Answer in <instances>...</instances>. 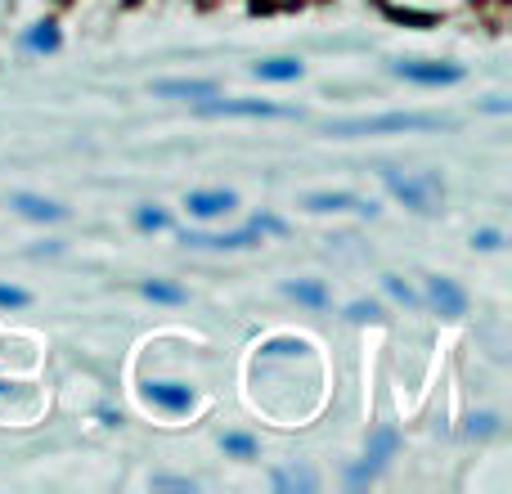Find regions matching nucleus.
I'll list each match as a JSON object with an SVG mask.
<instances>
[{
	"mask_svg": "<svg viewBox=\"0 0 512 494\" xmlns=\"http://www.w3.org/2000/svg\"><path fill=\"white\" fill-rule=\"evenodd\" d=\"M0 306H5V310L27 306V292L23 288H5V283H0Z\"/></svg>",
	"mask_w": 512,
	"mask_h": 494,
	"instance_id": "4be33fe9",
	"label": "nucleus"
},
{
	"mask_svg": "<svg viewBox=\"0 0 512 494\" xmlns=\"http://www.w3.org/2000/svg\"><path fill=\"white\" fill-rule=\"evenodd\" d=\"M346 319H351V324H373V319H382V310L373 306V301H351V306H346Z\"/></svg>",
	"mask_w": 512,
	"mask_h": 494,
	"instance_id": "412c9836",
	"label": "nucleus"
},
{
	"mask_svg": "<svg viewBox=\"0 0 512 494\" xmlns=\"http://www.w3.org/2000/svg\"><path fill=\"white\" fill-rule=\"evenodd\" d=\"M391 72L405 81H418V86H454L463 81L459 63H436V59H405V63H391Z\"/></svg>",
	"mask_w": 512,
	"mask_h": 494,
	"instance_id": "20e7f679",
	"label": "nucleus"
},
{
	"mask_svg": "<svg viewBox=\"0 0 512 494\" xmlns=\"http://www.w3.org/2000/svg\"><path fill=\"white\" fill-rule=\"evenodd\" d=\"M14 207L27 216V221H63V207H59V203H50V198L14 194Z\"/></svg>",
	"mask_w": 512,
	"mask_h": 494,
	"instance_id": "9b49d317",
	"label": "nucleus"
},
{
	"mask_svg": "<svg viewBox=\"0 0 512 494\" xmlns=\"http://www.w3.org/2000/svg\"><path fill=\"white\" fill-rule=\"evenodd\" d=\"M481 108H486V113H508V104H504V99H486V104H481Z\"/></svg>",
	"mask_w": 512,
	"mask_h": 494,
	"instance_id": "bb28decb",
	"label": "nucleus"
},
{
	"mask_svg": "<svg viewBox=\"0 0 512 494\" xmlns=\"http://www.w3.org/2000/svg\"><path fill=\"white\" fill-rule=\"evenodd\" d=\"M185 207L198 216V221H216V216L234 212V207H239V198H234L230 189H198V194L185 198Z\"/></svg>",
	"mask_w": 512,
	"mask_h": 494,
	"instance_id": "39448f33",
	"label": "nucleus"
},
{
	"mask_svg": "<svg viewBox=\"0 0 512 494\" xmlns=\"http://www.w3.org/2000/svg\"><path fill=\"white\" fill-rule=\"evenodd\" d=\"M328 135H391V131H454V117L441 113H378V117H342L328 122Z\"/></svg>",
	"mask_w": 512,
	"mask_h": 494,
	"instance_id": "f257e3e1",
	"label": "nucleus"
},
{
	"mask_svg": "<svg viewBox=\"0 0 512 494\" xmlns=\"http://www.w3.org/2000/svg\"><path fill=\"white\" fill-rule=\"evenodd\" d=\"M23 45H27V50H36V54H54V50H59V27H54V23H36L32 32L23 36Z\"/></svg>",
	"mask_w": 512,
	"mask_h": 494,
	"instance_id": "2eb2a0df",
	"label": "nucleus"
},
{
	"mask_svg": "<svg viewBox=\"0 0 512 494\" xmlns=\"http://www.w3.org/2000/svg\"><path fill=\"white\" fill-rule=\"evenodd\" d=\"M472 243H477L481 252H495V247H499V230H481V234H477V239H472Z\"/></svg>",
	"mask_w": 512,
	"mask_h": 494,
	"instance_id": "a878e982",
	"label": "nucleus"
},
{
	"mask_svg": "<svg viewBox=\"0 0 512 494\" xmlns=\"http://www.w3.org/2000/svg\"><path fill=\"white\" fill-rule=\"evenodd\" d=\"M283 292L292 301H301V306H328V288L315 279H292V283H283Z\"/></svg>",
	"mask_w": 512,
	"mask_h": 494,
	"instance_id": "f8f14e48",
	"label": "nucleus"
},
{
	"mask_svg": "<svg viewBox=\"0 0 512 494\" xmlns=\"http://www.w3.org/2000/svg\"><path fill=\"white\" fill-rule=\"evenodd\" d=\"M252 225H256V230H261V234H288V225H283V221H279V216H265V212H261V216H256V221H252Z\"/></svg>",
	"mask_w": 512,
	"mask_h": 494,
	"instance_id": "b1692460",
	"label": "nucleus"
},
{
	"mask_svg": "<svg viewBox=\"0 0 512 494\" xmlns=\"http://www.w3.org/2000/svg\"><path fill=\"white\" fill-rule=\"evenodd\" d=\"M252 72H256L261 81H297L306 68H301L297 59H265V63H256Z\"/></svg>",
	"mask_w": 512,
	"mask_h": 494,
	"instance_id": "ddd939ff",
	"label": "nucleus"
},
{
	"mask_svg": "<svg viewBox=\"0 0 512 494\" xmlns=\"http://www.w3.org/2000/svg\"><path fill=\"white\" fill-rule=\"evenodd\" d=\"M382 185L418 216H436L441 212V198H445V185L436 171H418V176H400L396 167H382Z\"/></svg>",
	"mask_w": 512,
	"mask_h": 494,
	"instance_id": "f03ea898",
	"label": "nucleus"
},
{
	"mask_svg": "<svg viewBox=\"0 0 512 494\" xmlns=\"http://www.w3.org/2000/svg\"><path fill=\"white\" fill-rule=\"evenodd\" d=\"M306 207L310 212H346V207H351V212H364V216L378 212L373 203H364V198H355V194H310Z\"/></svg>",
	"mask_w": 512,
	"mask_h": 494,
	"instance_id": "1a4fd4ad",
	"label": "nucleus"
},
{
	"mask_svg": "<svg viewBox=\"0 0 512 494\" xmlns=\"http://www.w3.org/2000/svg\"><path fill=\"white\" fill-rule=\"evenodd\" d=\"M427 297H432V306L441 310V315H450V319H459L463 310H468V292H463L454 279H445V274L427 279Z\"/></svg>",
	"mask_w": 512,
	"mask_h": 494,
	"instance_id": "423d86ee",
	"label": "nucleus"
},
{
	"mask_svg": "<svg viewBox=\"0 0 512 494\" xmlns=\"http://www.w3.org/2000/svg\"><path fill=\"white\" fill-rule=\"evenodd\" d=\"M153 95H162V99H207V95H216V86L212 81H158Z\"/></svg>",
	"mask_w": 512,
	"mask_h": 494,
	"instance_id": "9d476101",
	"label": "nucleus"
},
{
	"mask_svg": "<svg viewBox=\"0 0 512 494\" xmlns=\"http://www.w3.org/2000/svg\"><path fill=\"white\" fill-rule=\"evenodd\" d=\"M472 436H495L499 432V418L495 414H481V418H472V427H468Z\"/></svg>",
	"mask_w": 512,
	"mask_h": 494,
	"instance_id": "5701e85b",
	"label": "nucleus"
},
{
	"mask_svg": "<svg viewBox=\"0 0 512 494\" xmlns=\"http://www.w3.org/2000/svg\"><path fill=\"white\" fill-rule=\"evenodd\" d=\"M256 239H261V230H256V225H248V230H234V234H194V230L180 234V243H185V247H252Z\"/></svg>",
	"mask_w": 512,
	"mask_h": 494,
	"instance_id": "6e6552de",
	"label": "nucleus"
},
{
	"mask_svg": "<svg viewBox=\"0 0 512 494\" xmlns=\"http://www.w3.org/2000/svg\"><path fill=\"white\" fill-rule=\"evenodd\" d=\"M221 450L225 454H239V459H256V441H252V436H243V432H225L221 436Z\"/></svg>",
	"mask_w": 512,
	"mask_h": 494,
	"instance_id": "dca6fc26",
	"label": "nucleus"
},
{
	"mask_svg": "<svg viewBox=\"0 0 512 494\" xmlns=\"http://www.w3.org/2000/svg\"><path fill=\"white\" fill-rule=\"evenodd\" d=\"M274 490H315V477H310V472H274Z\"/></svg>",
	"mask_w": 512,
	"mask_h": 494,
	"instance_id": "f3484780",
	"label": "nucleus"
},
{
	"mask_svg": "<svg viewBox=\"0 0 512 494\" xmlns=\"http://www.w3.org/2000/svg\"><path fill=\"white\" fill-rule=\"evenodd\" d=\"M382 288H387V297H396L400 306H418V292L409 288L405 279H396V274H387V279H382Z\"/></svg>",
	"mask_w": 512,
	"mask_h": 494,
	"instance_id": "6ab92c4d",
	"label": "nucleus"
},
{
	"mask_svg": "<svg viewBox=\"0 0 512 494\" xmlns=\"http://www.w3.org/2000/svg\"><path fill=\"white\" fill-rule=\"evenodd\" d=\"M140 292L149 301H162V306H180V301H185V288H180V283H167V279H144Z\"/></svg>",
	"mask_w": 512,
	"mask_h": 494,
	"instance_id": "4468645a",
	"label": "nucleus"
},
{
	"mask_svg": "<svg viewBox=\"0 0 512 494\" xmlns=\"http://www.w3.org/2000/svg\"><path fill=\"white\" fill-rule=\"evenodd\" d=\"M301 351H306L301 337H274V342L261 346V355H301Z\"/></svg>",
	"mask_w": 512,
	"mask_h": 494,
	"instance_id": "aec40b11",
	"label": "nucleus"
},
{
	"mask_svg": "<svg viewBox=\"0 0 512 494\" xmlns=\"http://www.w3.org/2000/svg\"><path fill=\"white\" fill-rule=\"evenodd\" d=\"M153 486H158V490H189V494H194V481H185V477H153Z\"/></svg>",
	"mask_w": 512,
	"mask_h": 494,
	"instance_id": "393cba45",
	"label": "nucleus"
},
{
	"mask_svg": "<svg viewBox=\"0 0 512 494\" xmlns=\"http://www.w3.org/2000/svg\"><path fill=\"white\" fill-rule=\"evenodd\" d=\"M144 396L153 405L171 409V414H189L194 409V387H185V382H144Z\"/></svg>",
	"mask_w": 512,
	"mask_h": 494,
	"instance_id": "0eeeda50",
	"label": "nucleus"
},
{
	"mask_svg": "<svg viewBox=\"0 0 512 494\" xmlns=\"http://www.w3.org/2000/svg\"><path fill=\"white\" fill-rule=\"evenodd\" d=\"M198 113L203 117H297L301 122L297 108L270 104V99H216V95H207V99H198Z\"/></svg>",
	"mask_w": 512,
	"mask_h": 494,
	"instance_id": "7ed1b4c3",
	"label": "nucleus"
},
{
	"mask_svg": "<svg viewBox=\"0 0 512 494\" xmlns=\"http://www.w3.org/2000/svg\"><path fill=\"white\" fill-rule=\"evenodd\" d=\"M135 225H140L144 234H153V230H167L171 216H167V212H158V207H140V212H135Z\"/></svg>",
	"mask_w": 512,
	"mask_h": 494,
	"instance_id": "a211bd4d",
	"label": "nucleus"
}]
</instances>
